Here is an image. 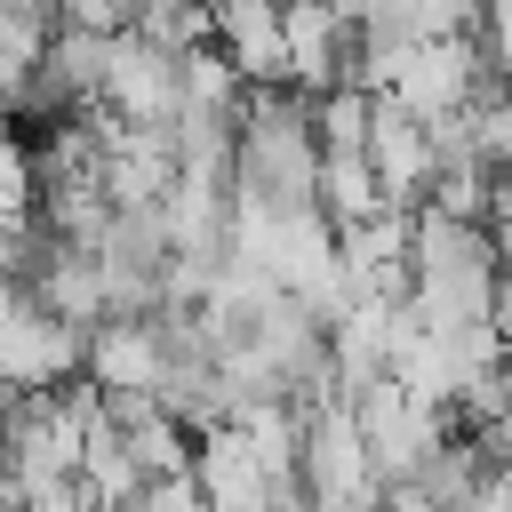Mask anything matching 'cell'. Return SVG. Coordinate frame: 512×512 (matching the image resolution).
Returning a JSON list of instances; mask_svg holds the SVG:
<instances>
[{"label":"cell","mask_w":512,"mask_h":512,"mask_svg":"<svg viewBox=\"0 0 512 512\" xmlns=\"http://www.w3.org/2000/svg\"><path fill=\"white\" fill-rule=\"evenodd\" d=\"M376 208H384V192H376L368 152H320V216H328L336 232H352V224H368Z\"/></svg>","instance_id":"10"},{"label":"cell","mask_w":512,"mask_h":512,"mask_svg":"<svg viewBox=\"0 0 512 512\" xmlns=\"http://www.w3.org/2000/svg\"><path fill=\"white\" fill-rule=\"evenodd\" d=\"M280 56H288V88L328 96V88H352V56H360V40H352V24H344L336 8H320V0H288V8H280Z\"/></svg>","instance_id":"5"},{"label":"cell","mask_w":512,"mask_h":512,"mask_svg":"<svg viewBox=\"0 0 512 512\" xmlns=\"http://www.w3.org/2000/svg\"><path fill=\"white\" fill-rule=\"evenodd\" d=\"M192 480H200V496H208V512H264L272 504V464L256 456V440L240 432V424H208L200 440H192Z\"/></svg>","instance_id":"7"},{"label":"cell","mask_w":512,"mask_h":512,"mask_svg":"<svg viewBox=\"0 0 512 512\" xmlns=\"http://www.w3.org/2000/svg\"><path fill=\"white\" fill-rule=\"evenodd\" d=\"M504 280V248L488 224H456L416 208L408 216V312L424 328H488Z\"/></svg>","instance_id":"1"},{"label":"cell","mask_w":512,"mask_h":512,"mask_svg":"<svg viewBox=\"0 0 512 512\" xmlns=\"http://www.w3.org/2000/svg\"><path fill=\"white\" fill-rule=\"evenodd\" d=\"M272 8H288V0H272Z\"/></svg>","instance_id":"14"},{"label":"cell","mask_w":512,"mask_h":512,"mask_svg":"<svg viewBox=\"0 0 512 512\" xmlns=\"http://www.w3.org/2000/svg\"><path fill=\"white\" fill-rule=\"evenodd\" d=\"M160 368H168L160 320H96V328H88V360H80V376H88L104 400H152Z\"/></svg>","instance_id":"6"},{"label":"cell","mask_w":512,"mask_h":512,"mask_svg":"<svg viewBox=\"0 0 512 512\" xmlns=\"http://www.w3.org/2000/svg\"><path fill=\"white\" fill-rule=\"evenodd\" d=\"M16 312H24V280H8V272H0V328H8Z\"/></svg>","instance_id":"13"},{"label":"cell","mask_w":512,"mask_h":512,"mask_svg":"<svg viewBox=\"0 0 512 512\" xmlns=\"http://www.w3.org/2000/svg\"><path fill=\"white\" fill-rule=\"evenodd\" d=\"M208 48H216L248 88L288 80V56H280V8H272V0H208Z\"/></svg>","instance_id":"8"},{"label":"cell","mask_w":512,"mask_h":512,"mask_svg":"<svg viewBox=\"0 0 512 512\" xmlns=\"http://www.w3.org/2000/svg\"><path fill=\"white\" fill-rule=\"evenodd\" d=\"M32 208H40L32 144H24V136H0V216H32Z\"/></svg>","instance_id":"12"},{"label":"cell","mask_w":512,"mask_h":512,"mask_svg":"<svg viewBox=\"0 0 512 512\" xmlns=\"http://www.w3.org/2000/svg\"><path fill=\"white\" fill-rule=\"evenodd\" d=\"M368 128H376V96H368V88H328V96H312V136H320V152H368Z\"/></svg>","instance_id":"11"},{"label":"cell","mask_w":512,"mask_h":512,"mask_svg":"<svg viewBox=\"0 0 512 512\" xmlns=\"http://www.w3.org/2000/svg\"><path fill=\"white\" fill-rule=\"evenodd\" d=\"M96 112H112V120H128V128H168V120H176V56L152 48V40H136V32H112Z\"/></svg>","instance_id":"4"},{"label":"cell","mask_w":512,"mask_h":512,"mask_svg":"<svg viewBox=\"0 0 512 512\" xmlns=\"http://www.w3.org/2000/svg\"><path fill=\"white\" fill-rule=\"evenodd\" d=\"M80 360H88V328L40 312L32 296H24V312L0 328V384H8V400H24V392H64V384L80 376Z\"/></svg>","instance_id":"3"},{"label":"cell","mask_w":512,"mask_h":512,"mask_svg":"<svg viewBox=\"0 0 512 512\" xmlns=\"http://www.w3.org/2000/svg\"><path fill=\"white\" fill-rule=\"evenodd\" d=\"M496 80H488V64H480V40H424V48H408V64H400V80L384 88V104H400L408 120H456L472 96H488Z\"/></svg>","instance_id":"2"},{"label":"cell","mask_w":512,"mask_h":512,"mask_svg":"<svg viewBox=\"0 0 512 512\" xmlns=\"http://www.w3.org/2000/svg\"><path fill=\"white\" fill-rule=\"evenodd\" d=\"M368 168H376V192H384V208H424V192H432V136H424V120H408L400 104H376V128H368Z\"/></svg>","instance_id":"9"}]
</instances>
